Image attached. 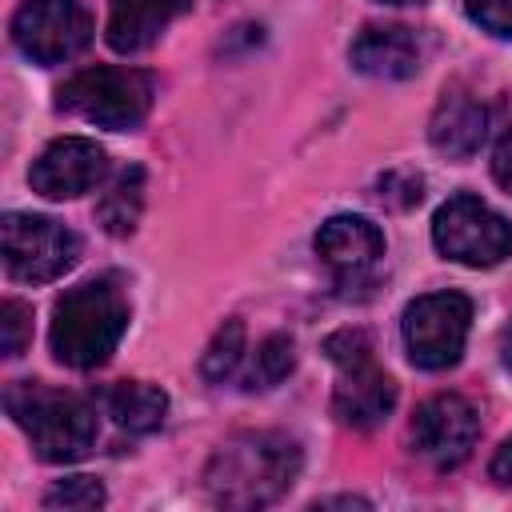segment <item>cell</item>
I'll use <instances>...</instances> for the list:
<instances>
[{"mask_svg":"<svg viewBox=\"0 0 512 512\" xmlns=\"http://www.w3.org/2000/svg\"><path fill=\"white\" fill-rule=\"evenodd\" d=\"M300 472V444L284 432H236L228 436L208 468H204V492L220 508H264L276 504Z\"/></svg>","mask_w":512,"mask_h":512,"instance_id":"6da1fadb","label":"cell"},{"mask_svg":"<svg viewBox=\"0 0 512 512\" xmlns=\"http://www.w3.org/2000/svg\"><path fill=\"white\" fill-rule=\"evenodd\" d=\"M128 328V300L112 276L68 288L52 308V356L68 368H100Z\"/></svg>","mask_w":512,"mask_h":512,"instance_id":"7a4b0ae2","label":"cell"},{"mask_svg":"<svg viewBox=\"0 0 512 512\" xmlns=\"http://www.w3.org/2000/svg\"><path fill=\"white\" fill-rule=\"evenodd\" d=\"M4 408L32 440V452L48 464L80 460L96 444V408L76 392H60L40 380H12L4 388Z\"/></svg>","mask_w":512,"mask_h":512,"instance_id":"3957f363","label":"cell"},{"mask_svg":"<svg viewBox=\"0 0 512 512\" xmlns=\"http://www.w3.org/2000/svg\"><path fill=\"white\" fill-rule=\"evenodd\" d=\"M328 360L340 368V380L332 388V412L348 428H376L396 408V380L376 368L372 360V336L364 328H340L324 340Z\"/></svg>","mask_w":512,"mask_h":512,"instance_id":"277c9868","label":"cell"},{"mask_svg":"<svg viewBox=\"0 0 512 512\" xmlns=\"http://www.w3.org/2000/svg\"><path fill=\"white\" fill-rule=\"evenodd\" d=\"M56 108L100 128H136L152 108V76L140 68L96 64L56 88Z\"/></svg>","mask_w":512,"mask_h":512,"instance_id":"5b68a950","label":"cell"},{"mask_svg":"<svg viewBox=\"0 0 512 512\" xmlns=\"http://www.w3.org/2000/svg\"><path fill=\"white\" fill-rule=\"evenodd\" d=\"M0 248H4V268L20 284H48L64 276L68 268L80 264V236L64 228L52 216H32V212H8L0 220Z\"/></svg>","mask_w":512,"mask_h":512,"instance_id":"8992f818","label":"cell"},{"mask_svg":"<svg viewBox=\"0 0 512 512\" xmlns=\"http://www.w3.org/2000/svg\"><path fill=\"white\" fill-rule=\"evenodd\" d=\"M432 240L436 248L468 268H492L504 256H512V224L488 208L480 196H452L432 216Z\"/></svg>","mask_w":512,"mask_h":512,"instance_id":"52a82bcc","label":"cell"},{"mask_svg":"<svg viewBox=\"0 0 512 512\" xmlns=\"http://www.w3.org/2000/svg\"><path fill=\"white\" fill-rule=\"evenodd\" d=\"M472 328V300L464 292H428L404 308V348L424 372L452 368L464 356Z\"/></svg>","mask_w":512,"mask_h":512,"instance_id":"ba28073f","label":"cell"},{"mask_svg":"<svg viewBox=\"0 0 512 512\" xmlns=\"http://www.w3.org/2000/svg\"><path fill=\"white\" fill-rule=\"evenodd\" d=\"M16 48L36 64H60L88 48L92 16L80 0H24L12 16Z\"/></svg>","mask_w":512,"mask_h":512,"instance_id":"9c48e42d","label":"cell"},{"mask_svg":"<svg viewBox=\"0 0 512 512\" xmlns=\"http://www.w3.org/2000/svg\"><path fill=\"white\" fill-rule=\"evenodd\" d=\"M480 436V416L472 400L460 392H436L428 396L412 416V448L432 468L448 472L472 456V444Z\"/></svg>","mask_w":512,"mask_h":512,"instance_id":"30bf717a","label":"cell"},{"mask_svg":"<svg viewBox=\"0 0 512 512\" xmlns=\"http://www.w3.org/2000/svg\"><path fill=\"white\" fill-rule=\"evenodd\" d=\"M108 172V152L88 136H60L52 140L28 168L32 192L44 200H72L80 192H92Z\"/></svg>","mask_w":512,"mask_h":512,"instance_id":"8fae6325","label":"cell"},{"mask_svg":"<svg viewBox=\"0 0 512 512\" xmlns=\"http://www.w3.org/2000/svg\"><path fill=\"white\" fill-rule=\"evenodd\" d=\"M316 256L340 284H356L384 256V232L368 216H332L316 232Z\"/></svg>","mask_w":512,"mask_h":512,"instance_id":"7c38bea8","label":"cell"},{"mask_svg":"<svg viewBox=\"0 0 512 512\" xmlns=\"http://www.w3.org/2000/svg\"><path fill=\"white\" fill-rule=\"evenodd\" d=\"M488 132V108L464 92V88H444L432 120H428V140L440 156L448 160H468Z\"/></svg>","mask_w":512,"mask_h":512,"instance_id":"4fadbf2b","label":"cell"},{"mask_svg":"<svg viewBox=\"0 0 512 512\" xmlns=\"http://www.w3.org/2000/svg\"><path fill=\"white\" fill-rule=\"evenodd\" d=\"M348 60L356 72L364 76H376V80H404L420 68V44L408 28L400 24H372L364 28L352 48H348Z\"/></svg>","mask_w":512,"mask_h":512,"instance_id":"5bb4252c","label":"cell"},{"mask_svg":"<svg viewBox=\"0 0 512 512\" xmlns=\"http://www.w3.org/2000/svg\"><path fill=\"white\" fill-rule=\"evenodd\" d=\"M188 8H192V0H108L104 36L116 52H144Z\"/></svg>","mask_w":512,"mask_h":512,"instance_id":"9a60e30c","label":"cell"},{"mask_svg":"<svg viewBox=\"0 0 512 512\" xmlns=\"http://www.w3.org/2000/svg\"><path fill=\"white\" fill-rule=\"evenodd\" d=\"M100 408L128 432H152L164 424L168 396L164 388L144 384V380H116L100 388Z\"/></svg>","mask_w":512,"mask_h":512,"instance_id":"2e32d148","label":"cell"},{"mask_svg":"<svg viewBox=\"0 0 512 512\" xmlns=\"http://www.w3.org/2000/svg\"><path fill=\"white\" fill-rule=\"evenodd\" d=\"M140 212H144V168L140 164H128L100 192L96 220H100V228L108 236H128V232H136Z\"/></svg>","mask_w":512,"mask_h":512,"instance_id":"e0dca14e","label":"cell"},{"mask_svg":"<svg viewBox=\"0 0 512 512\" xmlns=\"http://www.w3.org/2000/svg\"><path fill=\"white\" fill-rule=\"evenodd\" d=\"M292 368H296V344H292V336H284V332L264 336L260 348H256V356H252V368H248V376H244V388H248V392H252V388H272V384H280Z\"/></svg>","mask_w":512,"mask_h":512,"instance_id":"ac0fdd59","label":"cell"},{"mask_svg":"<svg viewBox=\"0 0 512 512\" xmlns=\"http://www.w3.org/2000/svg\"><path fill=\"white\" fill-rule=\"evenodd\" d=\"M240 356H244V324H240V320H224V324L216 328L208 352L200 356L204 380H224V376H232L236 364H240Z\"/></svg>","mask_w":512,"mask_h":512,"instance_id":"d6986e66","label":"cell"},{"mask_svg":"<svg viewBox=\"0 0 512 512\" xmlns=\"http://www.w3.org/2000/svg\"><path fill=\"white\" fill-rule=\"evenodd\" d=\"M104 500H108V492L96 476H68L44 492V508H64V512H92Z\"/></svg>","mask_w":512,"mask_h":512,"instance_id":"ffe728a7","label":"cell"},{"mask_svg":"<svg viewBox=\"0 0 512 512\" xmlns=\"http://www.w3.org/2000/svg\"><path fill=\"white\" fill-rule=\"evenodd\" d=\"M0 336H4V356H20L32 340V308L20 300L0 304Z\"/></svg>","mask_w":512,"mask_h":512,"instance_id":"44dd1931","label":"cell"},{"mask_svg":"<svg viewBox=\"0 0 512 512\" xmlns=\"http://www.w3.org/2000/svg\"><path fill=\"white\" fill-rule=\"evenodd\" d=\"M380 192V204H388V208H412V204H420V188H424V180L416 176V172H408V168H396V172H384L380 176V184H376Z\"/></svg>","mask_w":512,"mask_h":512,"instance_id":"7402d4cb","label":"cell"},{"mask_svg":"<svg viewBox=\"0 0 512 512\" xmlns=\"http://www.w3.org/2000/svg\"><path fill=\"white\" fill-rule=\"evenodd\" d=\"M464 8L484 32L512 36V0H464Z\"/></svg>","mask_w":512,"mask_h":512,"instance_id":"603a6c76","label":"cell"},{"mask_svg":"<svg viewBox=\"0 0 512 512\" xmlns=\"http://www.w3.org/2000/svg\"><path fill=\"white\" fill-rule=\"evenodd\" d=\"M492 176H496V184L504 192H512V128L500 136V144L492 152Z\"/></svg>","mask_w":512,"mask_h":512,"instance_id":"cb8c5ba5","label":"cell"},{"mask_svg":"<svg viewBox=\"0 0 512 512\" xmlns=\"http://www.w3.org/2000/svg\"><path fill=\"white\" fill-rule=\"evenodd\" d=\"M488 472H492V480H496V484H512V436L496 448V456H492Z\"/></svg>","mask_w":512,"mask_h":512,"instance_id":"d4e9b609","label":"cell"},{"mask_svg":"<svg viewBox=\"0 0 512 512\" xmlns=\"http://www.w3.org/2000/svg\"><path fill=\"white\" fill-rule=\"evenodd\" d=\"M500 352H504V368L512 372V324L504 328V340H500Z\"/></svg>","mask_w":512,"mask_h":512,"instance_id":"484cf974","label":"cell"},{"mask_svg":"<svg viewBox=\"0 0 512 512\" xmlns=\"http://www.w3.org/2000/svg\"><path fill=\"white\" fill-rule=\"evenodd\" d=\"M384 4H424V0H384Z\"/></svg>","mask_w":512,"mask_h":512,"instance_id":"4316f807","label":"cell"}]
</instances>
